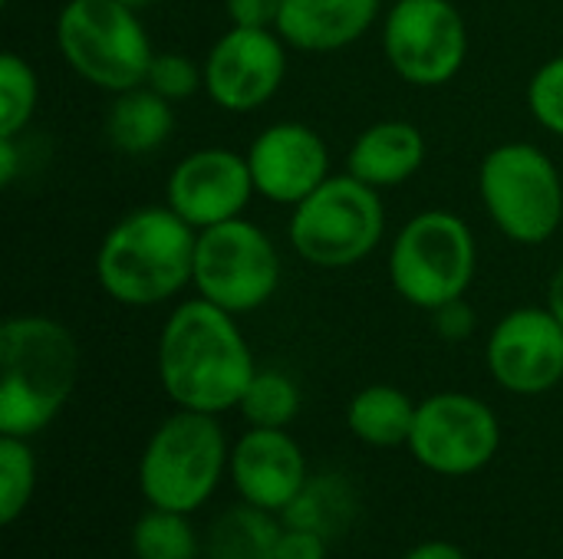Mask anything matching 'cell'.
I'll use <instances>...</instances> for the list:
<instances>
[{"label": "cell", "instance_id": "6da1fadb", "mask_svg": "<svg viewBox=\"0 0 563 559\" xmlns=\"http://www.w3.org/2000/svg\"><path fill=\"white\" fill-rule=\"evenodd\" d=\"M155 369L178 409L221 415L241 405L257 362L238 316L191 297L168 313L158 333Z\"/></svg>", "mask_w": 563, "mask_h": 559}, {"label": "cell", "instance_id": "7a4b0ae2", "mask_svg": "<svg viewBox=\"0 0 563 559\" xmlns=\"http://www.w3.org/2000/svg\"><path fill=\"white\" fill-rule=\"evenodd\" d=\"M198 231L168 204L122 214L99 241L92 270L99 290L119 306H162L191 287Z\"/></svg>", "mask_w": 563, "mask_h": 559}, {"label": "cell", "instance_id": "3957f363", "mask_svg": "<svg viewBox=\"0 0 563 559\" xmlns=\"http://www.w3.org/2000/svg\"><path fill=\"white\" fill-rule=\"evenodd\" d=\"M79 343L73 329L43 313L10 316L0 326V435H40L73 399Z\"/></svg>", "mask_w": 563, "mask_h": 559}, {"label": "cell", "instance_id": "277c9868", "mask_svg": "<svg viewBox=\"0 0 563 559\" xmlns=\"http://www.w3.org/2000/svg\"><path fill=\"white\" fill-rule=\"evenodd\" d=\"M231 448L218 415L178 409L148 438L139 461V488L148 507L195 514L228 471Z\"/></svg>", "mask_w": 563, "mask_h": 559}, {"label": "cell", "instance_id": "5b68a950", "mask_svg": "<svg viewBox=\"0 0 563 559\" xmlns=\"http://www.w3.org/2000/svg\"><path fill=\"white\" fill-rule=\"evenodd\" d=\"M56 49L82 82L109 96L145 86L155 56L139 10L119 0H66L56 16Z\"/></svg>", "mask_w": 563, "mask_h": 559}, {"label": "cell", "instance_id": "8992f818", "mask_svg": "<svg viewBox=\"0 0 563 559\" xmlns=\"http://www.w3.org/2000/svg\"><path fill=\"white\" fill-rule=\"evenodd\" d=\"M386 234L379 188L346 175H330L313 194L294 204L287 221L290 247L320 270H346L366 260Z\"/></svg>", "mask_w": 563, "mask_h": 559}, {"label": "cell", "instance_id": "52a82bcc", "mask_svg": "<svg viewBox=\"0 0 563 559\" xmlns=\"http://www.w3.org/2000/svg\"><path fill=\"white\" fill-rule=\"evenodd\" d=\"M478 270V244L455 211H422L409 217L389 247V283L416 310L435 313L462 300Z\"/></svg>", "mask_w": 563, "mask_h": 559}, {"label": "cell", "instance_id": "ba28073f", "mask_svg": "<svg viewBox=\"0 0 563 559\" xmlns=\"http://www.w3.org/2000/svg\"><path fill=\"white\" fill-rule=\"evenodd\" d=\"M478 194L492 224L521 247L548 244L563 224V178L531 142L495 145L478 168Z\"/></svg>", "mask_w": 563, "mask_h": 559}, {"label": "cell", "instance_id": "9c48e42d", "mask_svg": "<svg viewBox=\"0 0 563 559\" xmlns=\"http://www.w3.org/2000/svg\"><path fill=\"white\" fill-rule=\"evenodd\" d=\"M191 287L201 300L234 316L254 313L280 287V250L247 217L205 227L195 241Z\"/></svg>", "mask_w": 563, "mask_h": 559}, {"label": "cell", "instance_id": "30bf717a", "mask_svg": "<svg viewBox=\"0 0 563 559\" xmlns=\"http://www.w3.org/2000/svg\"><path fill=\"white\" fill-rule=\"evenodd\" d=\"M383 56L402 82L439 89L465 66V16L452 0H396L383 20Z\"/></svg>", "mask_w": 563, "mask_h": 559}, {"label": "cell", "instance_id": "8fae6325", "mask_svg": "<svg viewBox=\"0 0 563 559\" xmlns=\"http://www.w3.org/2000/svg\"><path fill=\"white\" fill-rule=\"evenodd\" d=\"M406 448L432 474L468 478L495 461L501 448V422L495 409L475 395L439 392L419 402Z\"/></svg>", "mask_w": 563, "mask_h": 559}, {"label": "cell", "instance_id": "7c38bea8", "mask_svg": "<svg viewBox=\"0 0 563 559\" xmlns=\"http://www.w3.org/2000/svg\"><path fill=\"white\" fill-rule=\"evenodd\" d=\"M287 40L277 30H224L205 53V92L224 112H257L287 79Z\"/></svg>", "mask_w": 563, "mask_h": 559}, {"label": "cell", "instance_id": "4fadbf2b", "mask_svg": "<svg viewBox=\"0 0 563 559\" xmlns=\"http://www.w3.org/2000/svg\"><path fill=\"white\" fill-rule=\"evenodd\" d=\"M492 379L511 395H544L563 382V323L554 310L518 306L505 313L485 343Z\"/></svg>", "mask_w": 563, "mask_h": 559}, {"label": "cell", "instance_id": "5bb4252c", "mask_svg": "<svg viewBox=\"0 0 563 559\" xmlns=\"http://www.w3.org/2000/svg\"><path fill=\"white\" fill-rule=\"evenodd\" d=\"M254 194L247 155L221 145L188 152L165 181V204L195 231L241 217Z\"/></svg>", "mask_w": 563, "mask_h": 559}, {"label": "cell", "instance_id": "9a60e30c", "mask_svg": "<svg viewBox=\"0 0 563 559\" xmlns=\"http://www.w3.org/2000/svg\"><path fill=\"white\" fill-rule=\"evenodd\" d=\"M254 178V191L294 208L330 178V148L307 122H274L244 152Z\"/></svg>", "mask_w": 563, "mask_h": 559}, {"label": "cell", "instance_id": "2e32d148", "mask_svg": "<svg viewBox=\"0 0 563 559\" xmlns=\"http://www.w3.org/2000/svg\"><path fill=\"white\" fill-rule=\"evenodd\" d=\"M231 481L241 501L284 514L307 488V458L287 428H247L231 448Z\"/></svg>", "mask_w": 563, "mask_h": 559}, {"label": "cell", "instance_id": "e0dca14e", "mask_svg": "<svg viewBox=\"0 0 563 559\" xmlns=\"http://www.w3.org/2000/svg\"><path fill=\"white\" fill-rule=\"evenodd\" d=\"M383 0H284L277 33L290 49L336 53L366 36Z\"/></svg>", "mask_w": 563, "mask_h": 559}, {"label": "cell", "instance_id": "ac0fdd59", "mask_svg": "<svg viewBox=\"0 0 563 559\" xmlns=\"http://www.w3.org/2000/svg\"><path fill=\"white\" fill-rule=\"evenodd\" d=\"M426 135L406 119H383L363 128L346 155V171L373 188L406 185L426 165Z\"/></svg>", "mask_w": 563, "mask_h": 559}, {"label": "cell", "instance_id": "d6986e66", "mask_svg": "<svg viewBox=\"0 0 563 559\" xmlns=\"http://www.w3.org/2000/svg\"><path fill=\"white\" fill-rule=\"evenodd\" d=\"M175 132V109L152 86H135L112 96L106 112V138L122 155H148Z\"/></svg>", "mask_w": 563, "mask_h": 559}, {"label": "cell", "instance_id": "ffe728a7", "mask_svg": "<svg viewBox=\"0 0 563 559\" xmlns=\"http://www.w3.org/2000/svg\"><path fill=\"white\" fill-rule=\"evenodd\" d=\"M419 405L396 385H366L346 405V428L369 448L409 445Z\"/></svg>", "mask_w": 563, "mask_h": 559}, {"label": "cell", "instance_id": "44dd1931", "mask_svg": "<svg viewBox=\"0 0 563 559\" xmlns=\"http://www.w3.org/2000/svg\"><path fill=\"white\" fill-rule=\"evenodd\" d=\"M284 527L274 521L271 511L254 504L228 507L214 517L205 537V557L208 559H277Z\"/></svg>", "mask_w": 563, "mask_h": 559}, {"label": "cell", "instance_id": "7402d4cb", "mask_svg": "<svg viewBox=\"0 0 563 559\" xmlns=\"http://www.w3.org/2000/svg\"><path fill=\"white\" fill-rule=\"evenodd\" d=\"M353 511H356V504H353V491H350L346 481H340V478H310L307 488L284 511V524L313 530V534L330 540L333 534H340L350 524Z\"/></svg>", "mask_w": 563, "mask_h": 559}, {"label": "cell", "instance_id": "603a6c76", "mask_svg": "<svg viewBox=\"0 0 563 559\" xmlns=\"http://www.w3.org/2000/svg\"><path fill=\"white\" fill-rule=\"evenodd\" d=\"M135 559H198L201 540L188 524V514L148 507L132 527Z\"/></svg>", "mask_w": 563, "mask_h": 559}, {"label": "cell", "instance_id": "cb8c5ba5", "mask_svg": "<svg viewBox=\"0 0 563 559\" xmlns=\"http://www.w3.org/2000/svg\"><path fill=\"white\" fill-rule=\"evenodd\" d=\"M238 412L251 428H287L300 412V389L280 369H257Z\"/></svg>", "mask_w": 563, "mask_h": 559}, {"label": "cell", "instance_id": "d4e9b609", "mask_svg": "<svg viewBox=\"0 0 563 559\" xmlns=\"http://www.w3.org/2000/svg\"><path fill=\"white\" fill-rule=\"evenodd\" d=\"M40 102L36 69L13 49L0 56V138H16Z\"/></svg>", "mask_w": 563, "mask_h": 559}, {"label": "cell", "instance_id": "484cf974", "mask_svg": "<svg viewBox=\"0 0 563 559\" xmlns=\"http://www.w3.org/2000/svg\"><path fill=\"white\" fill-rule=\"evenodd\" d=\"M36 491V455L26 438L0 435V524L10 527L30 507Z\"/></svg>", "mask_w": 563, "mask_h": 559}, {"label": "cell", "instance_id": "4316f807", "mask_svg": "<svg viewBox=\"0 0 563 559\" xmlns=\"http://www.w3.org/2000/svg\"><path fill=\"white\" fill-rule=\"evenodd\" d=\"M528 109L541 128L563 138V53L534 69L528 82Z\"/></svg>", "mask_w": 563, "mask_h": 559}, {"label": "cell", "instance_id": "83f0119b", "mask_svg": "<svg viewBox=\"0 0 563 559\" xmlns=\"http://www.w3.org/2000/svg\"><path fill=\"white\" fill-rule=\"evenodd\" d=\"M145 86H152L168 102H178V99H188L198 89H205V66L195 63V59H188L185 53L165 49V53H155L152 56Z\"/></svg>", "mask_w": 563, "mask_h": 559}, {"label": "cell", "instance_id": "f1b7e54d", "mask_svg": "<svg viewBox=\"0 0 563 559\" xmlns=\"http://www.w3.org/2000/svg\"><path fill=\"white\" fill-rule=\"evenodd\" d=\"M284 0H224V13L231 26L247 30H277Z\"/></svg>", "mask_w": 563, "mask_h": 559}, {"label": "cell", "instance_id": "f546056e", "mask_svg": "<svg viewBox=\"0 0 563 559\" xmlns=\"http://www.w3.org/2000/svg\"><path fill=\"white\" fill-rule=\"evenodd\" d=\"M475 320L478 316H475V310L468 306L465 297L452 300V303H445V306H439L432 313V326H435L439 339H445V343H465L475 333Z\"/></svg>", "mask_w": 563, "mask_h": 559}, {"label": "cell", "instance_id": "4dcf8cb0", "mask_svg": "<svg viewBox=\"0 0 563 559\" xmlns=\"http://www.w3.org/2000/svg\"><path fill=\"white\" fill-rule=\"evenodd\" d=\"M330 550V540L313 534V530H303V527H287L284 524V534H280V544H277V559H327Z\"/></svg>", "mask_w": 563, "mask_h": 559}, {"label": "cell", "instance_id": "1f68e13d", "mask_svg": "<svg viewBox=\"0 0 563 559\" xmlns=\"http://www.w3.org/2000/svg\"><path fill=\"white\" fill-rule=\"evenodd\" d=\"M402 559H468L455 544H445V540H429V544H419L416 550H409Z\"/></svg>", "mask_w": 563, "mask_h": 559}, {"label": "cell", "instance_id": "d6a6232c", "mask_svg": "<svg viewBox=\"0 0 563 559\" xmlns=\"http://www.w3.org/2000/svg\"><path fill=\"white\" fill-rule=\"evenodd\" d=\"M16 178V138H0V185Z\"/></svg>", "mask_w": 563, "mask_h": 559}, {"label": "cell", "instance_id": "836d02e7", "mask_svg": "<svg viewBox=\"0 0 563 559\" xmlns=\"http://www.w3.org/2000/svg\"><path fill=\"white\" fill-rule=\"evenodd\" d=\"M548 306L554 310V316L563 323V264L554 270V277L548 283Z\"/></svg>", "mask_w": 563, "mask_h": 559}, {"label": "cell", "instance_id": "e575fe53", "mask_svg": "<svg viewBox=\"0 0 563 559\" xmlns=\"http://www.w3.org/2000/svg\"><path fill=\"white\" fill-rule=\"evenodd\" d=\"M119 3H125V7H132V10H145V7H152V3H158V0H119Z\"/></svg>", "mask_w": 563, "mask_h": 559}]
</instances>
